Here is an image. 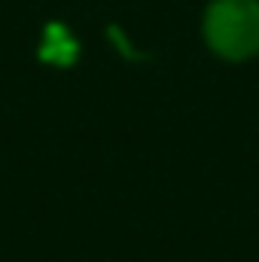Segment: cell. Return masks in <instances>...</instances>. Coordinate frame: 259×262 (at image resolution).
Instances as JSON below:
<instances>
[{
  "instance_id": "obj_1",
  "label": "cell",
  "mask_w": 259,
  "mask_h": 262,
  "mask_svg": "<svg viewBox=\"0 0 259 262\" xmlns=\"http://www.w3.org/2000/svg\"><path fill=\"white\" fill-rule=\"evenodd\" d=\"M204 37L223 58L241 61L259 52V3L256 0H213L204 15Z\"/></svg>"
},
{
  "instance_id": "obj_2",
  "label": "cell",
  "mask_w": 259,
  "mask_h": 262,
  "mask_svg": "<svg viewBox=\"0 0 259 262\" xmlns=\"http://www.w3.org/2000/svg\"><path fill=\"white\" fill-rule=\"evenodd\" d=\"M40 58L52 61V64H70L76 58V43L67 37V31H61L58 25H52L49 34H46V43L40 49Z\"/></svg>"
}]
</instances>
